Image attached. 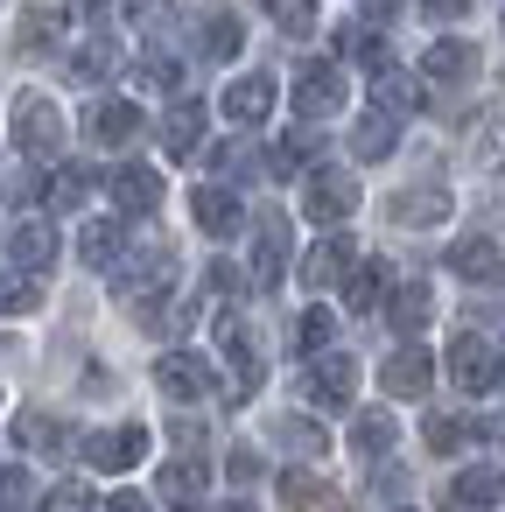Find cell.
Here are the masks:
<instances>
[{
  "mask_svg": "<svg viewBox=\"0 0 505 512\" xmlns=\"http://www.w3.org/2000/svg\"><path fill=\"white\" fill-rule=\"evenodd\" d=\"M302 211H309V225L344 232V218L358 211V176L344 162H316V176L302 183Z\"/></svg>",
  "mask_w": 505,
  "mask_h": 512,
  "instance_id": "6da1fadb",
  "label": "cell"
},
{
  "mask_svg": "<svg viewBox=\"0 0 505 512\" xmlns=\"http://www.w3.org/2000/svg\"><path fill=\"white\" fill-rule=\"evenodd\" d=\"M449 379H456L463 393H491V386H505V358L491 351V337L456 330V344H449Z\"/></svg>",
  "mask_w": 505,
  "mask_h": 512,
  "instance_id": "7a4b0ae2",
  "label": "cell"
},
{
  "mask_svg": "<svg viewBox=\"0 0 505 512\" xmlns=\"http://www.w3.org/2000/svg\"><path fill=\"white\" fill-rule=\"evenodd\" d=\"M358 274V246L344 239V232H323L309 253H302V288L309 295H323V288H344Z\"/></svg>",
  "mask_w": 505,
  "mask_h": 512,
  "instance_id": "3957f363",
  "label": "cell"
},
{
  "mask_svg": "<svg viewBox=\"0 0 505 512\" xmlns=\"http://www.w3.org/2000/svg\"><path fill=\"white\" fill-rule=\"evenodd\" d=\"M337 106H344V71H337V64H302V78H295V113H302V127L330 120Z\"/></svg>",
  "mask_w": 505,
  "mask_h": 512,
  "instance_id": "277c9868",
  "label": "cell"
},
{
  "mask_svg": "<svg viewBox=\"0 0 505 512\" xmlns=\"http://www.w3.org/2000/svg\"><path fill=\"white\" fill-rule=\"evenodd\" d=\"M162 288H169V246L120 260V302H127V309H155V302H162Z\"/></svg>",
  "mask_w": 505,
  "mask_h": 512,
  "instance_id": "5b68a950",
  "label": "cell"
},
{
  "mask_svg": "<svg viewBox=\"0 0 505 512\" xmlns=\"http://www.w3.org/2000/svg\"><path fill=\"white\" fill-rule=\"evenodd\" d=\"M15 148L22 155H57L64 148V120H57L50 99H22L15 106Z\"/></svg>",
  "mask_w": 505,
  "mask_h": 512,
  "instance_id": "8992f818",
  "label": "cell"
},
{
  "mask_svg": "<svg viewBox=\"0 0 505 512\" xmlns=\"http://www.w3.org/2000/svg\"><path fill=\"white\" fill-rule=\"evenodd\" d=\"M379 386H386L393 400H421V393L435 386V358H428L421 344H400V351L379 365Z\"/></svg>",
  "mask_w": 505,
  "mask_h": 512,
  "instance_id": "52a82bcc",
  "label": "cell"
},
{
  "mask_svg": "<svg viewBox=\"0 0 505 512\" xmlns=\"http://www.w3.org/2000/svg\"><path fill=\"white\" fill-rule=\"evenodd\" d=\"M351 393H358V358L323 351L309 365V407H351Z\"/></svg>",
  "mask_w": 505,
  "mask_h": 512,
  "instance_id": "ba28073f",
  "label": "cell"
},
{
  "mask_svg": "<svg viewBox=\"0 0 505 512\" xmlns=\"http://www.w3.org/2000/svg\"><path fill=\"white\" fill-rule=\"evenodd\" d=\"M190 218H197V232H211V239H232V232L246 225V204H239L225 183H197V197H190Z\"/></svg>",
  "mask_w": 505,
  "mask_h": 512,
  "instance_id": "9c48e42d",
  "label": "cell"
},
{
  "mask_svg": "<svg viewBox=\"0 0 505 512\" xmlns=\"http://www.w3.org/2000/svg\"><path fill=\"white\" fill-rule=\"evenodd\" d=\"M281 274H288V218L281 211H260V225H253V281L274 288Z\"/></svg>",
  "mask_w": 505,
  "mask_h": 512,
  "instance_id": "30bf717a",
  "label": "cell"
},
{
  "mask_svg": "<svg viewBox=\"0 0 505 512\" xmlns=\"http://www.w3.org/2000/svg\"><path fill=\"white\" fill-rule=\"evenodd\" d=\"M218 351H225V358H232V372H239L232 400H246V393L260 386V344H253L246 316H218Z\"/></svg>",
  "mask_w": 505,
  "mask_h": 512,
  "instance_id": "8fae6325",
  "label": "cell"
},
{
  "mask_svg": "<svg viewBox=\"0 0 505 512\" xmlns=\"http://www.w3.org/2000/svg\"><path fill=\"white\" fill-rule=\"evenodd\" d=\"M141 120H148V113H141L134 99H99V106L85 113V134H92L99 148H127V141L141 134Z\"/></svg>",
  "mask_w": 505,
  "mask_h": 512,
  "instance_id": "7c38bea8",
  "label": "cell"
},
{
  "mask_svg": "<svg viewBox=\"0 0 505 512\" xmlns=\"http://www.w3.org/2000/svg\"><path fill=\"white\" fill-rule=\"evenodd\" d=\"M50 260H57V232H50L43 218H22V225L8 232V267H15V274H50Z\"/></svg>",
  "mask_w": 505,
  "mask_h": 512,
  "instance_id": "4fadbf2b",
  "label": "cell"
},
{
  "mask_svg": "<svg viewBox=\"0 0 505 512\" xmlns=\"http://www.w3.org/2000/svg\"><path fill=\"white\" fill-rule=\"evenodd\" d=\"M155 386H162L169 400H204L218 379H211V365H204L197 351H169V358L155 365Z\"/></svg>",
  "mask_w": 505,
  "mask_h": 512,
  "instance_id": "5bb4252c",
  "label": "cell"
},
{
  "mask_svg": "<svg viewBox=\"0 0 505 512\" xmlns=\"http://www.w3.org/2000/svg\"><path fill=\"white\" fill-rule=\"evenodd\" d=\"M218 106H225V120H239V127H260V120L274 113V78H267V71H253V78H232Z\"/></svg>",
  "mask_w": 505,
  "mask_h": 512,
  "instance_id": "9a60e30c",
  "label": "cell"
},
{
  "mask_svg": "<svg viewBox=\"0 0 505 512\" xmlns=\"http://www.w3.org/2000/svg\"><path fill=\"white\" fill-rule=\"evenodd\" d=\"M477 71V43H463V36H442V43H428V57H421V78L428 85H463Z\"/></svg>",
  "mask_w": 505,
  "mask_h": 512,
  "instance_id": "2e32d148",
  "label": "cell"
},
{
  "mask_svg": "<svg viewBox=\"0 0 505 512\" xmlns=\"http://www.w3.org/2000/svg\"><path fill=\"white\" fill-rule=\"evenodd\" d=\"M113 204H120V218H148V211L162 204V176H155V169H141V162L113 169Z\"/></svg>",
  "mask_w": 505,
  "mask_h": 512,
  "instance_id": "e0dca14e",
  "label": "cell"
},
{
  "mask_svg": "<svg viewBox=\"0 0 505 512\" xmlns=\"http://www.w3.org/2000/svg\"><path fill=\"white\" fill-rule=\"evenodd\" d=\"M148 456V428H113V435H92L85 442V463L92 470H134Z\"/></svg>",
  "mask_w": 505,
  "mask_h": 512,
  "instance_id": "ac0fdd59",
  "label": "cell"
},
{
  "mask_svg": "<svg viewBox=\"0 0 505 512\" xmlns=\"http://www.w3.org/2000/svg\"><path fill=\"white\" fill-rule=\"evenodd\" d=\"M400 288H393V274H386V260H358V274L344 281V302H351V316H372L379 302H393Z\"/></svg>",
  "mask_w": 505,
  "mask_h": 512,
  "instance_id": "d6986e66",
  "label": "cell"
},
{
  "mask_svg": "<svg viewBox=\"0 0 505 512\" xmlns=\"http://www.w3.org/2000/svg\"><path fill=\"white\" fill-rule=\"evenodd\" d=\"M204 484H211V463H204V456H176V463H162V477H155V491H162L169 505H197Z\"/></svg>",
  "mask_w": 505,
  "mask_h": 512,
  "instance_id": "ffe728a7",
  "label": "cell"
},
{
  "mask_svg": "<svg viewBox=\"0 0 505 512\" xmlns=\"http://www.w3.org/2000/svg\"><path fill=\"white\" fill-rule=\"evenodd\" d=\"M197 141H204V106H197V99H176V106H169V120H162V148H169L176 162H190V155H197Z\"/></svg>",
  "mask_w": 505,
  "mask_h": 512,
  "instance_id": "44dd1931",
  "label": "cell"
},
{
  "mask_svg": "<svg viewBox=\"0 0 505 512\" xmlns=\"http://www.w3.org/2000/svg\"><path fill=\"white\" fill-rule=\"evenodd\" d=\"M449 218V190L442 183H414L393 197V225H442Z\"/></svg>",
  "mask_w": 505,
  "mask_h": 512,
  "instance_id": "7402d4cb",
  "label": "cell"
},
{
  "mask_svg": "<svg viewBox=\"0 0 505 512\" xmlns=\"http://www.w3.org/2000/svg\"><path fill=\"white\" fill-rule=\"evenodd\" d=\"M449 274H463V281H498V239H491V232L456 239V246H449Z\"/></svg>",
  "mask_w": 505,
  "mask_h": 512,
  "instance_id": "603a6c76",
  "label": "cell"
},
{
  "mask_svg": "<svg viewBox=\"0 0 505 512\" xmlns=\"http://www.w3.org/2000/svg\"><path fill=\"white\" fill-rule=\"evenodd\" d=\"M428 316H435V295H428V281H400V295L386 302V323H393L400 337H414V330H428Z\"/></svg>",
  "mask_w": 505,
  "mask_h": 512,
  "instance_id": "cb8c5ba5",
  "label": "cell"
},
{
  "mask_svg": "<svg viewBox=\"0 0 505 512\" xmlns=\"http://www.w3.org/2000/svg\"><path fill=\"white\" fill-rule=\"evenodd\" d=\"M393 141H400V120H393V113H365V120L351 127V155H358V162H386Z\"/></svg>",
  "mask_w": 505,
  "mask_h": 512,
  "instance_id": "d4e9b609",
  "label": "cell"
},
{
  "mask_svg": "<svg viewBox=\"0 0 505 512\" xmlns=\"http://www.w3.org/2000/svg\"><path fill=\"white\" fill-rule=\"evenodd\" d=\"M281 498H288V512H337V491L302 463V470H288L281 477Z\"/></svg>",
  "mask_w": 505,
  "mask_h": 512,
  "instance_id": "484cf974",
  "label": "cell"
},
{
  "mask_svg": "<svg viewBox=\"0 0 505 512\" xmlns=\"http://www.w3.org/2000/svg\"><path fill=\"white\" fill-rule=\"evenodd\" d=\"M120 246H127L120 218H92V225L78 232V253H85V267H120Z\"/></svg>",
  "mask_w": 505,
  "mask_h": 512,
  "instance_id": "4316f807",
  "label": "cell"
},
{
  "mask_svg": "<svg viewBox=\"0 0 505 512\" xmlns=\"http://www.w3.org/2000/svg\"><path fill=\"white\" fill-rule=\"evenodd\" d=\"M505 498V477L498 470H463L456 484H449V505L456 512H484V505H498Z\"/></svg>",
  "mask_w": 505,
  "mask_h": 512,
  "instance_id": "83f0119b",
  "label": "cell"
},
{
  "mask_svg": "<svg viewBox=\"0 0 505 512\" xmlns=\"http://www.w3.org/2000/svg\"><path fill=\"white\" fill-rule=\"evenodd\" d=\"M43 197H50V211H78V204L92 197V169H85V162H71V169H57Z\"/></svg>",
  "mask_w": 505,
  "mask_h": 512,
  "instance_id": "f1b7e54d",
  "label": "cell"
},
{
  "mask_svg": "<svg viewBox=\"0 0 505 512\" xmlns=\"http://www.w3.org/2000/svg\"><path fill=\"white\" fill-rule=\"evenodd\" d=\"M351 449H358L365 463H379V456L393 449V414H358V428H351Z\"/></svg>",
  "mask_w": 505,
  "mask_h": 512,
  "instance_id": "f546056e",
  "label": "cell"
},
{
  "mask_svg": "<svg viewBox=\"0 0 505 512\" xmlns=\"http://www.w3.org/2000/svg\"><path fill=\"white\" fill-rule=\"evenodd\" d=\"M288 36H316V0H260Z\"/></svg>",
  "mask_w": 505,
  "mask_h": 512,
  "instance_id": "4dcf8cb0",
  "label": "cell"
},
{
  "mask_svg": "<svg viewBox=\"0 0 505 512\" xmlns=\"http://www.w3.org/2000/svg\"><path fill=\"white\" fill-rule=\"evenodd\" d=\"M239 43H246V29H239L232 15H218V22L204 29V57H211V64H232V57H239Z\"/></svg>",
  "mask_w": 505,
  "mask_h": 512,
  "instance_id": "1f68e13d",
  "label": "cell"
},
{
  "mask_svg": "<svg viewBox=\"0 0 505 512\" xmlns=\"http://www.w3.org/2000/svg\"><path fill=\"white\" fill-rule=\"evenodd\" d=\"M337 50H344V57H358L365 71H379V78H386V43H379V36H365V29H337Z\"/></svg>",
  "mask_w": 505,
  "mask_h": 512,
  "instance_id": "d6a6232c",
  "label": "cell"
},
{
  "mask_svg": "<svg viewBox=\"0 0 505 512\" xmlns=\"http://www.w3.org/2000/svg\"><path fill=\"white\" fill-rule=\"evenodd\" d=\"M15 442H36L43 456H64V428H57L50 414H22V421H15Z\"/></svg>",
  "mask_w": 505,
  "mask_h": 512,
  "instance_id": "836d02e7",
  "label": "cell"
},
{
  "mask_svg": "<svg viewBox=\"0 0 505 512\" xmlns=\"http://www.w3.org/2000/svg\"><path fill=\"white\" fill-rule=\"evenodd\" d=\"M330 330H337V323H330L323 309H309V316L295 323V351H302V358H323V351H330Z\"/></svg>",
  "mask_w": 505,
  "mask_h": 512,
  "instance_id": "e575fe53",
  "label": "cell"
},
{
  "mask_svg": "<svg viewBox=\"0 0 505 512\" xmlns=\"http://www.w3.org/2000/svg\"><path fill=\"white\" fill-rule=\"evenodd\" d=\"M414 106H421V92H414L407 78H379V113L400 120V113H414Z\"/></svg>",
  "mask_w": 505,
  "mask_h": 512,
  "instance_id": "d590c367",
  "label": "cell"
},
{
  "mask_svg": "<svg viewBox=\"0 0 505 512\" xmlns=\"http://www.w3.org/2000/svg\"><path fill=\"white\" fill-rule=\"evenodd\" d=\"M421 435H428V449H435V456L463 449V421H456V414H428V428H421Z\"/></svg>",
  "mask_w": 505,
  "mask_h": 512,
  "instance_id": "8d00e7d4",
  "label": "cell"
},
{
  "mask_svg": "<svg viewBox=\"0 0 505 512\" xmlns=\"http://www.w3.org/2000/svg\"><path fill=\"white\" fill-rule=\"evenodd\" d=\"M43 512H92V484H57L43 498Z\"/></svg>",
  "mask_w": 505,
  "mask_h": 512,
  "instance_id": "74e56055",
  "label": "cell"
},
{
  "mask_svg": "<svg viewBox=\"0 0 505 512\" xmlns=\"http://www.w3.org/2000/svg\"><path fill=\"white\" fill-rule=\"evenodd\" d=\"M71 71H78L85 85H92V78H106V71H113V50H106V43H92V50H78V64H71Z\"/></svg>",
  "mask_w": 505,
  "mask_h": 512,
  "instance_id": "f35d334b",
  "label": "cell"
},
{
  "mask_svg": "<svg viewBox=\"0 0 505 512\" xmlns=\"http://www.w3.org/2000/svg\"><path fill=\"white\" fill-rule=\"evenodd\" d=\"M36 302H43V288H36L29 274H15V281H8V316H29Z\"/></svg>",
  "mask_w": 505,
  "mask_h": 512,
  "instance_id": "ab89813d",
  "label": "cell"
},
{
  "mask_svg": "<svg viewBox=\"0 0 505 512\" xmlns=\"http://www.w3.org/2000/svg\"><path fill=\"white\" fill-rule=\"evenodd\" d=\"M50 36H57V15H22V36H15V43H22V50H29V43L43 50Z\"/></svg>",
  "mask_w": 505,
  "mask_h": 512,
  "instance_id": "60d3db41",
  "label": "cell"
},
{
  "mask_svg": "<svg viewBox=\"0 0 505 512\" xmlns=\"http://www.w3.org/2000/svg\"><path fill=\"white\" fill-rule=\"evenodd\" d=\"M281 442H295V449H316V456L330 449V442H323V428H309V421H281Z\"/></svg>",
  "mask_w": 505,
  "mask_h": 512,
  "instance_id": "b9f144b4",
  "label": "cell"
},
{
  "mask_svg": "<svg viewBox=\"0 0 505 512\" xmlns=\"http://www.w3.org/2000/svg\"><path fill=\"white\" fill-rule=\"evenodd\" d=\"M22 505H29V477H22V470H8V512H22Z\"/></svg>",
  "mask_w": 505,
  "mask_h": 512,
  "instance_id": "7bdbcfd3",
  "label": "cell"
},
{
  "mask_svg": "<svg viewBox=\"0 0 505 512\" xmlns=\"http://www.w3.org/2000/svg\"><path fill=\"white\" fill-rule=\"evenodd\" d=\"M393 15H400V0H365V22H379V29H386Z\"/></svg>",
  "mask_w": 505,
  "mask_h": 512,
  "instance_id": "ee69618b",
  "label": "cell"
},
{
  "mask_svg": "<svg viewBox=\"0 0 505 512\" xmlns=\"http://www.w3.org/2000/svg\"><path fill=\"white\" fill-rule=\"evenodd\" d=\"M253 470H260V456H253V449H232V477H239V484H246V477H253Z\"/></svg>",
  "mask_w": 505,
  "mask_h": 512,
  "instance_id": "f6af8a7d",
  "label": "cell"
},
{
  "mask_svg": "<svg viewBox=\"0 0 505 512\" xmlns=\"http://www.w3.org/2000/svg\"><path fill=\"white\" fill-rule=\"evenodd\" d=\"M106 512H148V498L141 491H120V498H106Z\"/></svg>",
  "mask_w": 505,
  "mask_h": 512,
  "instance_id": "bcb514c9",
  "label": "cell"
},
{
  "mask_svg": "<svg viewBox=\"0 0 505 512\" xmlns=\"http://www.w3.org/2000/svg\"><path fill=\"white\" fill-rule=\"evenodd\" d=\"M421 8H428V15H442V22H456V15L470 8V0H421Z\"/></svg>",
  "mask_w": 505,
  "mask_h": 512,
  "instance_id": "7dc6e473",
  "label": "cell"
},
{
  "mask_svg": "<svg viewBox=\"0 0 505 512\" xmlns=\"http://www.w3.org/2000/svg\"><path fill=\"white\" fill-rule=\"evenodd\" d=\"M211 512H260L253 498H225V505H211Z\"/></svg>",
  "mask_w": 505,
  "mask_h": 512,
  "instance_id": "c3c4849f",
  "label": "cell"
},
{
  "mask_svg": "<svg viewBox=\"0 0 505 512\" xmlns=\"http://www.w3.org/2000/svg\"><path fill=\"white\" fill-rule=\"evenodd\" d=\"M337 512H344V505H337Z\"/></svg>",
  "mask_w": 505,
  "mask_h": 512,
  "instance_id": "681fc988",
  "label": "cell"
}]
</instances>
